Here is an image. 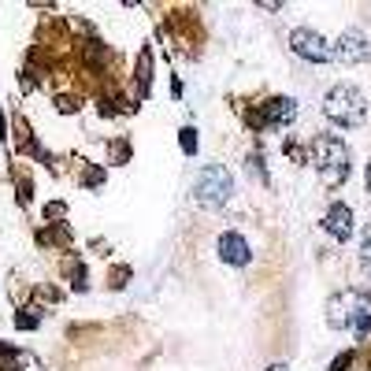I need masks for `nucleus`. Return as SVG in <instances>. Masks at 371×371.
Returning <instances> with one entry per match:
<instances>
[{
    "mask_svg": "<svg viewBox=\"0 0 371 371\" xmlns=\"http://www.w3.org/2000/svg\"><path fill=\"white\" fill-rule=\"evenodd\" d=\"M290 49L297 52L301 60H308V63H327V60H334V49L323 41L320 30H312V26H297L290 34Z\"/></svg>",
    "mask_w": 371,
    "mask_h": 371,
    "instance_id": "39448f33",
    "label": "nucleus"
},
{
    "mask_svg": "<svg viewBox=\"0 0 371 371\" xmlns=\"http://www.w3.org/2000/svg\"><path fill=\"white\" fill-rule=\"evenodd\" d=\"M293 115H297V108H293L290 97H271V101L264 104L260 123H264V126H282V123H290Z\"/></svg>",
    "mask_w": 371,
    "mask_h": 371,
    "instance_id": "1a4fd4ad",
    "label": "nucleus"
},
{
    "mask_svg": "<svg viewBox=\"0 0 371 371\" xmlns=\"http://www.w3.org/2000/svg\"><path fill=\"white\" fill-rule=\"evenodd\" d=\"M215 249H220V260H223V264H234V267L253 264V249H249V242H245L242 234H234V231L220 234V242H215Z\"/></svg>",
    "mask_w": 371,
    "mask_h": 371,
    "instance_id": "0eeeda50",
    "label": "nucleus"
},
{
    "mask_svg": "<svg viewBox=\"0 0 371 371\" xmlns=\"http://www.w3.org/2000/svg\"><path fill=\"white\" fill-rule=\"evenodd\" d=\"M179 145H182L186 156H193V152H197V130H193V126H182V130H179Z\"/></svg>",
    "mask_w": 371,
    "mask_h": 371,
    "instance_id": "9d476101",
    "label": "nucleus"
},
{
    "mask_svg": "<svg viewBox=\"0 0 371 371\" xmlns=\"http://www.w3.org/2000/svg\"><path fill=\"white\" fill-rule=\"evenodd\" d=\"M15 327H19V331H34V327H38V315H15Z\"/></svg>",
    "mask_w": 371,
    "mask_h": 371,
    "instance_id": "4468645a",
    "label": "nucleus"
},
{
    "mask_svg": "<svg viewBox=\"0 0 371 371\" xmlns=\"http://www.w3.org/2000/svg\"><path fill=\"white\" fill-rule=\"evenodd\" d=\"M312 160L315 171L327 186H342L349 179V145L338 134H320L312 138Z\"/></svg>",
    "mask_w": 371,
    "mask_h": 371,
    "instance_id": "f03ea898",
    "label": "nucleus"
},
{
    "mask_svg": "<svg viewBox=\"0 0 371 371\" xmlns=\"http://www.w3.org/2000/svg\"><path fill=\"white\" fill-rule=\"evenodd\" d=\"M149 67H152V56H149V49H145V52H141V60H138V82H141V93L149 90V79H152Z\"/></svg>",
    "mask_w": 371,
    "mask_h": 371,
    "instance_id": "9b49d317",
    "label": "nucleus"
},
{
    "mask_svg": "<svg viewBox=\"0 0 371 371\" xmlns=\"http://www.w3.org/2000/svg\"><path fill=\"white\" fill-rule=\"evenodd\" d=\"M360 253H364V264L371 267V223L364 226V238H360Z\"/></svg>",
    "mask_w": 371,
    "mask_h": 371,
    "instance_id": "ddd939ff",
    "label": "nucleus"
},
{
    "mask_svg": "<svg viewBox=\"0 0 371 371\" xmlns=\"http://www.w3.org/2000/svg\"><path fill=\"white\" fill-rule=\"evenodd\" d=\"M0 138H4V119H0Z\"/></svg>",
    "mask_w": 371,
    "mask_h": 371,
    "instance_id": "a211bd4d",
    "label": "nucleus"
},
{
    "mask_svg": "<svg viewBox=\"0 0 371 371\" xmlns=\"http://www.w3.org/2000/svg\"><path fill=\"white\" fill-rule=\"evenodd\" d=\"M368 193H371V163H368Z\"/></svg>",
    "mask_w": 371,
    "mask_h": 371,
    "instance_id": "f3484780",
    "label": "nucleus"
},
{
    "mask_svg": "<svg viewBox=\"0 0 371 371\" xmlns=\"http://www.w3.org/2000/svg\"><path fill=\"white\" fill-rule=\"evenodd\" d=\"M104 179V174L101 171H90V174H85V186H97V182H101Z\"/></svg>",
    "mask_w": 371,
    "mask_h": 371,
    "instance_id": "2eb2a0df",
    "label": "nucleus"
},
{
    "mask_svg": "<svg viewBox=\"0 0 371 371\" xmlns=\"http://www.w3.org/2000/svg\"><path fill=\"white\" fill-rule=\"evenodd\" d=\"M327 323L334 331H349L353 327L356 338H364L371 331V297L364 290H345V293H334L327 301Z\"/></svg>",
    "mask_w": 371,
    "mask_h": 371,
    "instance_id": "f257e3e1",
    "label": "nucleus"
},
{
    "mask_svg": "<svg viewBox=\"0 0 371 371\" xmlns=\"http://www.w3.org/2000/svg\"><path fill=\"white\" fill-rule=\"evenodd\" d=\"M334 60H342V63H364V60H371L368 38L360 34V30H345V34L338 38V45H334Z\"/></svg>",
    "mask_w": 371,
    "mask_h": 371,
    "instance_id": "423d86ee",
    "label": "nucleus"
},
{
    "mask_svg": "<svg viewBox=\"0 0 371 371\" xmlns=\"http://www.w3.org/2000/svg\"><path fill=\"white\" fill-rule=\"evenodd\" d=\"M267 371H290V368H286V364H271Z\"/></svg>",
    "mask_w": 371,
    "mask_h": 371,
    "instance_id": "dca6fc26",
    "label": "nucleus"
},
{
    "mask_svg": "<svg viewBox=\"0 0 371 371\" xmlns=\"http://www.w3.org/2000/svg\"><path fill=\"white\" fill-rule=\"evenodd\" d=\"M323 231L331 238H338V242H349V238H353V208H349V204H331L323 215Z\"/></svg>",
    "mask_w": 371,
    "mask_h": 371,
    "instance_id": "6e6552de",
    "label": "nucleus"
},
{
    "mask_svg": "<svg viewBox=\"0 0 371 371\" xmlns=\"http://www.w3.org/2000/svg\"><path fill=\"white\" fill-rule=\"evenodd\" d=\"M323 112L331 123L338 126H345V130H353V126H364V119H368V101H364V93L356 90V85H334L331 93L323 97Z\"/></svg>",
    "mask_w": 371,
    "mask_h": 371,
    "instance_id": "7ed1b4c3",
    "label": "nucleus"
},
{
    "mask_svg": "<svg viewBox=\"0 0 371 371\" xmlns=\"http://www.w3.org/2000/svg\"><path fill=\"white\" fill-rule=\"evenodd\" d=\"M245 167H249V174H256L260 182H267V174H264V156H260V152H253V156L245 160Z\"/></svg>",
    "mask_w": 371,
    "mask_h": 371,
    "instance_id": "f8f14e48",
    "label": "nucleus"
},
{
    "mask_svg": "<svg viewBox=\"0 0 371 371\" xmlns=\"http://www.w3.org/2000/svg\"><path fill=\"white\" fill-rule=\"evenodd\" d=\"M234 193V179L223 163H204L193 179V201L204 204V208H220V204L231 201Z\"/></svg>",
    "mask_w": 371,
    "mask_h": 371,
    "instance_id": "20e7f679",
    "label": "nucleus"
}]
</instances>
